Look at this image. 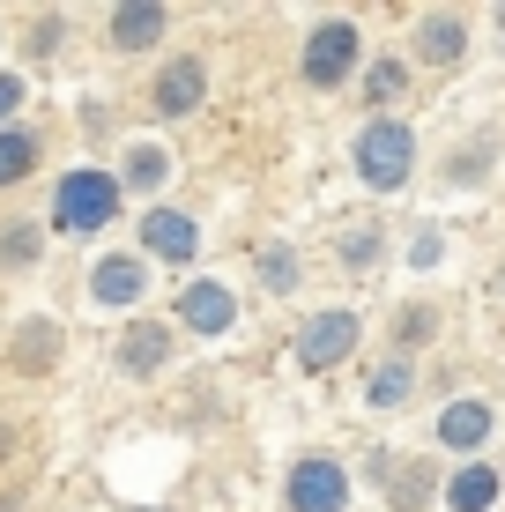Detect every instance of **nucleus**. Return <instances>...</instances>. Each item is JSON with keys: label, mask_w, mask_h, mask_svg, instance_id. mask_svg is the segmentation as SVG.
I'll use <instances>...</instances> for the list:
<instances>
[{"label": "nucleus", "mask_w": 505, "mask_h": 512, "mask_svg": "<svg viewBox=\"0 0 505 512\" xmlns=\"http://www.w3.org/2000/svg\"><path fill=\"white\" fill-rule=\"evenodd\" d=\"M431 334V305H416V312H402V342H424Z\"/></svg>", "instance_id": "5701e85b"}, {"label": "nucleus", "mask_w": 505, "mask_h": 512, "mask_svg": "<svg viewBox=\"0 0 505 512\" xmlns=\"http://www.w3.org/2000/svg\"><path fill=\"white\" fill-rule=\"evenodd\" d=\"M498 297H505V268H498Z\"/></svg>", "instance_id": "a878e982"}, {"label": "nucleus", "mask_w": 505, "mask_h": 512, "mask_svg": "<svg viewBox=\"0 0 505 512\" xmlns=\"http://www.w3.org/2000/svg\"><path fill=\"white\" fill-rule=\"evenodd\" d=\"M142 245L156 260H194L201 231H194V216H179V208H149L142 216Z\"/></svg>", "instance_id": "6e6552de"}, {"label": "nucleus", "mask_w": 505, "mask_h": 512, "mask_svg": "<svg viewBox=\"0 0 505 512\" xmlns=\"http://www.w3.org/2000/svg\"><path fill=\"white\" fill-rule=\"evenodd\" d=\"M446 505L454 512H491L498 505V475L491 468H461L454 483H446Z\"/></svg>", "instance_id": "2eb2a0df"}, {"label": "nucleus", "mask_w": 505, "mask_h": 512, "mask_svg": "<svg viewBox=\"0 0 505 512\" xmlns=\"http://www.w3.org/2000/svg\"><path fill=\"white\" fill-rule=\"evenodd\" d=\"M90 290H97V305H134V297L149 290V275H142V260H134V253H112V260H97V268H90Z\"/></svg>", "instance_id": "1a4fd4ad"}, {"label": "nucleus", "mask_w": 505, "mask_h": 512, "mask_svg": "<svg viewBox=\"0 0 505 512\" xmlns=\"http://www.w3.org/2000/svg\"><path fill=\"white\" fill-rule=\"evenodd\" d=\"M8 357H15V372H45V364L60 357V327L52 320H23V342H15Z\"/></svg>", "instance_id": "4468645a"}, {"label": "nucleus", "mask_w": 505, "mask_h": 512, "mask_svg": "<svg viewBox=\"0 0 505 512\" xmlns=\"http://www.w3.org/2000/svg\"><path fill=\"white\" fill-rule=\"evenodd\" d=\"M402 97V60H379L372 67V104H394Z\"/></svg>", "instance_id": "4be33fe9"}, {"label": "nucleus", "mask_w": 505, "mask_h": 512, "mask_svg": "<svg viewBox=\"0 0 505 512\" xmlns=\"http://www.w3.org/2000/svg\"><path fill=\"white\" fill-rule=\"evenodd\" d=\"M119 216V179L112 171H67L60 193H52V223L60 231H104V223Z\"/></svg>", "instance_id": "f03ea898"}, {"label": "nucleus", "mask_w": 505, "mask_h": 512, "mask_svg": "<svg viewBox=\"0 0 505 512\" xmlns=\"http://www.w3.org/2000/svg\"><path fill=\"white\" fill-rule=\"evenodd\" d=\"M164 357H171V327H156V320L127 327V342H119V364H127L134 379H142V372H156Z\"/></svg>", "instance_id": "9b49d317"}, {"label": "nucleus", "mask_w": 505, "mask_h": 512, "mask_svg": "<svg viewBox=\"0 0 505 512\" xmlns=\"http://www.w3.org/2000/svg\"><path fill=\"white\" fill-rule=\"evenodd\" d=\"M15 104H23V82H15V75H0V119H8Z\"/></svg>", "instance_id": "b1692460"}, {"label": "nucleus", "mask_w": 505, "mask_h": 512, "mask_svg": "<svg viewBox=\"0 0 505 512\" xmlns=\"http://www.w3.org/2000/svg\"><path fill=\"white\" fill-rule=\"evenodd\" d=\"M201 90H208L201 60H194V52H179V60L156 75V90H149V97H156V112H164V119H186V112L201 104Z\"/></svg>", "instance_id": "0eeeda50"}, {"label": "nucleus", "mask_w": 505, "mask_h": 512, "mask_svg": "<svg viewBox=\"0 0 505 512\" xmlns=\"http://www.w3.org/2000/svg\"><path fill=\"white\" fill-rule=\"evenodd\" d=\"M156 38H164V8H156V0L112 8V45H119V52H142V45H156Z\"/></svg>", "instance_id": "9d476101"}, {"label": "nucleus", "mask_w": 505, "mask_h": 512, "mask_svg": "<svg viewBox=\"0 0 505 512\" xmlns=\"http://www.w3.org/2000/svg\"><path fill=\"white\" fill-rule=\"evenodd\" d=\"M45 253V231L38 223H0V268H30Z\"/></svg>", "instance_id": "f3484780"}, {"label": "nucleus", "mask_w": 505, "mask_h": 512, "mask_svg": "<svg viewBox=\"0 0 505 512\" xmlns=\"http://www.w3.org/2000/svg\"><path fill=\"white\" fill-rule=\"evenodd\" d=\"M156 179H164V149H149V141H142V149H127V186L149 193Z\"/></svg>", "instance_id": "412c9836"}, {"label": "nucleus", "mask_w": 505, "mask_h": 512, "mask_svg": "<svg viewBox=\"0 0 505 512\" xmlns=\"http://www.w3.org/2000/svg\"><path fill=\"white\" fill-rule=\"evenodd\" d=\"M0 512H15V498H8V490H0Z\"/></svg>", "instance_id": "393cba45"}, {"label": "nucleus", "mask_w": 505, "mask_h": 512, "mask_svg": "<svg viewBox=\"0 0 505 512\" xmlns=\"http://www.w3.org/2000/svg\"><path fill=\"white\" fill-rule=\"evenodd\" d=\"M439 438L454 453H476L483 438H491V409H483V401H454V409L439 416Z\"/></svg>", "instance_id": "f8f14e48"}, {"label": "nucleus", "mask_w": 505, "mask_h": 512, "mask_svg": "<svg viewBox=\"0 0 505 512\" xmlns=\"http://www.w3.org/2000/svg\"><path fill=\"white\" fill-rule=\"evenodd\" d=\"M372 401H379V409L409 401V364H402V357H394V364H379V372H372Z\"/></svg>", "instance_id": "aec40b11"}, {"label": "nucleus", "mask_w": 505, "mask_h": 512, "mask_svg": "<svg viewBox=\"0 0 505 512\" xmlns=\"http://www.w3.org/2000/svg\"><path fill=\"white\" fill-rule=\"evenodd\" d=\"M350 156H357V179L372 193H394V186H409V171H416V134L402 119H372Z\"/></svg>", "instance_id": "f257e3e1"}, {"label": "nucleus", "mask_w": 505, "mask_h": 512, "mask_svg": "<svg viewBox=\"0 0 505 512\" xmlns=\"http://www.w3.org/2000/svg\"><path fill=\"white\" fill-rule=\"evenodd\" d=\"M357 67V23H320L305 38V82L312 90H342Z\"/></svg>", "instance_id": "20e7f679"}, {"label": "nucleus", "mask_w": 505, "mask_h": 512, "mask_svg": "<svg viewBox=\"0 0 505 512\" xmlns=\"http://www.w3.org/2000/svg\"><path fill=\"white\" fill-rule=\"evenodd\" d=\"M260 282L268 290H298V253L290 245H260Z\"/></svg>", "instance_id": "6ab92c4d"}, {"label": "nucleus", "mask_w": 505, "mask_h": 512, "mask_svg": "<svg viewBox=\"0 0 505 512\" xmlns=\"http://www.w3.org/2000/svg\"><path fill=\"white\" fill-rule=\"evenodd\" d=\"M335 253H342V268H372V260H379V223H372V216H364V223H350Z\"/></svg>", "instance_id": "a211bd4d"}, {"label": "nucleus", "mask_w": 505, "mask_h": 512, "mask_svg": "<svg viewBox=\"0 0 505 512\" xmlns=\"http://www.w3.org/2000/svg\"><path fill=\"white\" fill-rule=\"evenodd\" d=\"M357 349V312H312L305 334H298V364L305 372H327Z\"/></svg>", "instance_id": "39448f33"}, {"label": "nucleus", "mask_w": 505, "mask_h": 512, "mask_svg": "<svg viewBox=\"0 0 505 512\" xmlns=\"http://www.w3.org/2000/svg\"><path fill=\"white\" fill-rule=\"evenodd\" d=\"M179 320L194 327V334H231L238 297L223 290V282H186V290H179Z\"/></svg>", "instance_id": "423d86ee"}, {"label": "nucleus", "mask_w": 505, "mask_h": 512, "mask_svg": "<svg viewBox=\"0 0 505 512\" xmlns=\"http://www.w3.org/2000/svg\"><path fill=\"white\" fill-rule=\"evenodd\" d=\"M30 164H38V134H23V127H0V186L30 179Z\"/></svg>", "instance_id": "dca6fc26"}, {"label": "nucleus", "mask_w": 505, "mask_h": 512, "mask_svg": "<svg viewBox=\"0 0 505 512\" xmlns=\"http://www.w3.org/2000/svg\"><path fill=\"white\" fill-rule=\"evenodd\" d=\"M461 45H468V23L461 15H424V23H416V52H424V60H461Z\"/></svg>", "instance_id": "ddd939ff"}, {"label": "nucleus", "mask_w": 505, "mask_h": 512, "mask_svg": "<svg viewBox=\"0 0 505 512\" xmlns=\"http://www.w3.org/2000/svg\"><path fill=\"white\" fill-rule=\"evenodd\" d=\"M283 505L290 512H342L350 505V468L327 461V453H305V461L290 468V483H283Z\"/></svg>", "instance_id": "7ed1b4c3"}]
</instances>
